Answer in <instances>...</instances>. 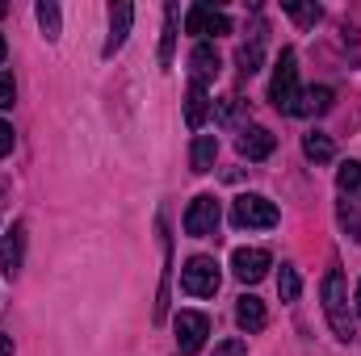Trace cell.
I'll return each instance as SVG.
<instances>
[{
  "label": "cell",
  "mask_w": 361,
  "mask_h": 356,
  "mask_svg": "<svg viewBox=\"0 0 361 356\" xmlns=\"http://www.w3.org/2000/svg\"><path fill=\"white\" fill-rule=\"evenodd\" d=\"M324 314H328V323H332V331H336V340H353L357 331H353V314H349V289H345V272L341 268H328V276H324Z\"/></svg>",
  "instance_id": "cell-1"
},
{
  "label": "cell",
  "mask_w": 361,
  "mask_h": 356,
  "mask_svg": "<svg viewBox=\"0 0 361 356\" xmlns=\"http://www.w3.org/2000/svg\"><path fill=\"white\" fill-rule=\"evenodd\" d=\"M277 218H281L277 205L261 193H244V197L231 201V222L240 231H269V227H277Z\"/></svg>",
  "instance_id": "cell-2"
},
{
  "label": "cell",
  "mask_w": 361,
  "mask_h": 356,
  "mask_svg": "<svg viewBox=\"0 0 361 356\" xmlns=\"http://www.w3.org/2000/svg\"><path fill=\"white\" fill-rule=\"evenodd\" d=\"M269 101L281 113H290L294 101H298V59H294V51H281V59H277V68H273Z\"/></svg>",
  "instance_id": "cell-3"
},
{
  "label": "cell",
  "mask_w": 361,
  "mask_h": 356,
  "mask_svg": "<svg viewBox=\"0 0 361 356\" xmlns=\"http://www.w3.org/2000/svg\"><path fill=\"white\" fill-rule=\"evenodd\" d=\"M180 289L189 298H214L219 293V265L210 256H193L180 268Z\"/></svg>",
  "instance_id": "cell-4"
},
{
  "label": "cell",
  "mask_w": 361,
  "mask_h": 356,
  "mask_svg": "<svg viewBox=\"0 0 361 356\" xmlns=\"http://www.w3.org/2000/svg\"><path fill=\"white\" fill-rule=\"evenodd\" d=\"M219 218H223L219 197L202 193V197H193V201H189V210H185V235L206 239V235H214V231H219Z\"/></svg>",
  "instance_id": "cell-5"
},
{
  "label": "cell",
  "mask_w": 361,
  "mask_h": 356,
  "mask_svg": "<svg viewBox=\"0 0 361 356\" xmlns=\"http://www.w3.org/2000/svg\"><path fill=\"white\" fill-rule=\"evenodd\" d=\"M206 336H210V319L197 314V310H180L177 314V348H180V356L202 352Z\"/></svg>",
  "instance_id": "cell-6"
},
{
  "label": "cell",
  "mask_w": 361,
  "mask_h": 356,
  "mask_svg": "<svg viewBox=\"0 0 361 356\" xmlns=\"http://www.w3.org/2000/svg\"><path fill=\"white\" fill-rule=\"evenodd\" d=\"M269 268H273V256L265 248H235V256H231V272H235V281H244V285L265 281Z\"/></svg>",
  "instance_id": "cell-7"
},
{
  "label": "cell",
  "mask_w": 361,
  "mask_h": 356,
  "mask_svg": "<svg viewBox=\"0 0 361 356\" xmlns=\"http://www.w3.org/2000/svg\"><path fill=\"white\" fill-rule=\"evenodd\" d=\"M185 30L189 34H197V38H206V34H231V21H227V13H219V8H210V4H193L189 13H185Z\"/></svg>",
  "instance_id": "cell-8"
},
{
  "label": "cell",
  "mask_w": 361,
  "mask_h": 356,
  "mask_svg": "<svg viewBox=\"0 0 361 356\" xmlns=\"http://www.w3.org/2000/svg\"><path fill=\"white\" fill-rule=\"evenodd\" d=\"M21 265H25V222H13L4 231V243H0V268L8 276H17Z\"/></svg>",
  "instance_id": "cell-9"
},
{
  "label": "cell",
  "mask_w": 361,
  "mask_h": 356,
  "mask_svg": "<svg viewBox=\"0 0 361 356\" xmlns=\"http://www.w3.org/2000/svg\"><path fill=\"white\" fill-rule=\"evenodd\" d=\"M130 21H135V4L118 0V4L109 8V38H105V46H101L105 59H109L114 51H122V42H126V34H130Z\"/></svg>",
  "instance_id": "cell-10"
},
{
  "label": "cell",
  "mask_w": 361,
  "mask_h": 356,
  "mask_svg": "<svg viewBox=\"0 0 361 356\" xmlns=\"http://www.w3.org/2000/svg\"><path fill=\"white\" fill-rule=\"evenodd\" d=\"M235 147H240L244 160H269L273 147H277V139H273L265 126H244L240 139H235Z\"/></svg>",
  "instance_id": "cell-11"
},
{
  "label": "cell",
  "mask_w": 361,
  "mask_h": 356,
  "mask_svg": "<svg viewBox=\"0 0 361 356\" xmlns=\"http://www.w3.org/2000/svg\"><path fill=\"white\" fill-rule=\"evenodd\" d=\"M332 101H336V92L328 89V84H311V89L298 92V101H294V117H319V113H328L332 109Z\"/></svg>",
  "instance_id": "cell-12"
},
{
  "label": "cell",
  "mask_w": 361,
  "mask_h": 356,
  "mask_svg": "<svg viewBox=\"0 0 361 356\" xmlns=\"http://www.w3.org/2000/svg\"><path fill=\"white\" fill-rule=\"evenodd\" d=\"M189 68H193V84H202V89H206V84L219 76V68H223V63H219V51H214L210 42H197V46L189 51Z\"/></svg>",
  "instance_id": "cell-13"
},
{
  "label": "cell",
  "mask_w": 361,
  "mask_h": 356,
  "mask_svg": "<svg viewBox=\"0 0 361 356\" xmlns=\"http://www.w3.org/2000/svg\"><path fill=\"white\" fill-rule=\"evenodd\" d=\"M235 323H240V331H248V336L265 331V323H269L265 302H261V298H252V293H244V298L235 302Z\"/></svg>",
  "instance_id": "cell-14"
},
{
  "label": "cell",
  "mask_w": 361,
  "mask_h": 356,
  "mask_svg": "<svg viewBox=\"0 0 361 356\" xmlns=\"http://www.w3.org/2000/svg\"><path fill=\"white\" fill-rule=\"evenodd\" d=\"M206 117H210V96H206L202 84L189 80V92H185V122H189V130H202Z\"/></svg>",
  "instance_id": "cell-15"
},
{
  "label": "cell",
  "mask_w": 361,
  "mask_h": 356,
  "mask_svg": "<svg viewBox=\"0 0 361 356\" xmlns=\"http://www.w3.org/2000/svg\"><path fill=\"white\" fill-rule=\"evenodd\" d=\"M214 155H219V139H214V134H197V139H193V151H189L193 172H210V168H214Z\"/></svg>",
  "instance_id": "cell-16"
},
{
  "label": "cell",
  "mask_w": 361,
  "mask_h": 356,
  "mask_svg": "<svg viewBox=\"0 0 361 356\" xmlns=\"http://www.w3.org/2000/svg\"><path fill=\"white\" fill-rule=\"evenodd\" d=\"M302 151H307V160H315V164H328V160L336 155V143H332L328 134L311 130V134H302Z\"/></svg>",
  "instance_id": "cell-17"
},
{
  "label": "cell",
  "mask_w": 361,
  "mask_h": 356,
  "mask_svg": "<svg viewBox=\"0 0 361 356\" xmlns=\"http://www.w3.org/2000/svg\"><path fill=\"white\" fill-rule=\"evenodd\" d=\"M173 46H177V4L164 8V38H160V68L173 63Z\"/></svg>",
  "instance_id": "cell-18"
},
{
  "label": "cell",
  "mask_w": 361,
  "mask_h": 356,
  "mask_svg": "<svg viewBox=\"0 0 361 356\" xmlns=\"http://www.w3.org/2000/svg\"><path fill=\"white\" fill-rule=\"evenodd\" d=\"M34 13H38V25H42V34L55 42V38H59V25H63V17H59V4H55V0H38V8H34Z\"/></svg>",
  "instance_id": "cell-19"
},
{
  "label": "cell",
  "mask_w": 361,
  "mask_h": 356,
  "mask_svg": "<svg viewBox=\"0 0 361 356\" xmlns=\"http://www.w3.org/2000/svg\"><path fill=\"white\" fill-rule=\"evenodd\" d=\"M281 8H286V13H290V17H294L298 25H302V30L319 25V17H324V8H319V4H298V0H286Z\"/></svg>",
  "instance_id": "cell-20"
},
{
  "label": "cell",
  "mask_w": 361,
  "mask_h": 356,
  "mask_svg": "<svg viewBox=\"0 0 361 356\" xmlns=\"http://www.w3.org/2000/svg\"><path fill=\"white\" fill-rule=\"evenodd\" d=\"M261 55H265V51H261V38H252L248 46H240V55H235V63H240V72H244V76H252V72H261Z\"/></svg>",
  "instance_id": "cell-21"
},
{
  "label": "cell",
  "mask_w": 361,
  "mask_h": 356,
  "mask_svg": "<svg viewBox=\"0 0 361 356\" xmlns=\"http://www.w3.org/2000/svg\"><path fill=\"white\" fill-rule=\"evenodd\" d=\"M336 184H341V193H361V164L357 160H345V164H341Z\"/></svg>",
  "instance_id": "cell-22"
},
{
  "label": "cell",
  "mask_w": 361,
  "mask_h": 356,
  "mask_svg": "<svg viewBox=\"0 0 361 356\" xmlns=\"http://www.w3.org/2000/svg\"><path fill=\"white\" fill-rule=\"evenodd\" d=\"M298 289H302L298 272H294L290 265H281V272H277V293H281V302H294V298H298Z\"/></svg>",
  "instance_id": "cell-23"
},
{
  "label": "cell",
  "mask_w": 361,
  "mask_h": 356,
  "mask_svg": "<svg viewBox=\"0 0 361 356\" xmlns=\"http://www.w3.org/2000/svg\"><path fill=\"white\" fill-rule=\"evenodd\" d=\"M248 352V344L244 340H223L219 348H214V356H244Z\"/></svg>",
  "instance_id": "cell-24"
},
{
  "label": "cell",
  "mask_w": 361,
  "mask_h": 356,
  "mask_svg": "<svg viewBox=\"0 0 361 356\" xmlns=\"http://www.w3.org/2000/svg\"><path fill=\"white\" fill-rule=\"evenodd\" d=\"M13 96H17V89H13V76H0V109H8V105H13Z\"/></svg>",
  "instance_id": "cell-25"
},
{
  "label": "cell",
  "mask_w": 361,
  "mask_h": 356,
  "mask_svg": "<svg viewBox=\"0 0 361 356\" xmlns=\"http://www.w3.org/2000/svg\"><path fill=\"white\" fill-rule=\"evenodd\" d=\"M13 143H17V139H13V126L0 117V155H8V151H13Z\"/></svg>",
  "instance_id": "cell-26"
},
{
  "label": "cell",
  "mask_w": 361,
  "mask_h": 356,
  "mask_svg": "<svg viewBox=\"0 0 361 356\" xmlns=\"http://www.w3.org/2000/svg\"><path fill=\"white\" fill-rule=\"evenodd\" d=\"M341 222H345V227H353V231H357V239H361V218L353 214V205H349V201L341 205Z\"/></svg>",
  "instance_id": "cell-27"
},
{
  "label": "cell",
  "mask_w": 361,
  "mask_h": 356,
  "mask_svg": "<svg viewBox=\"0 0 361 356\" xmlns=\"http://www.w3.org/2000/svg\"><path fill=\"white\" fill-rule=\"evenodd\" d=\"M0 356H13V340H8L4 331H0Z\"/></svg>",
  "instance_id": "cell-28"
},
{
  "label": "cell",
  "mask_w": 361,
  "mask_h": 356,
  "mask_svg": "<svg viewBox=\"0 0 361 356\" xmlns=\"http://www.w3.org/2000/svg\"><path fill=\"white\" fill-rule=\"evenodd\" d=\"M353 302H357V319H361V281H357V298Z\"/></svg>",
  "instance_id": "cell-29"
},
{
  "label": "cell",
  "mask_w": 361,
  "mask_h": 356,
  "mask_svg": "<svg viewBox=\"0 0 361 356\" xmlns=\"http://www.w3.org/2000/svg\"><path fill=\"white\" fill-rule=\"evenodd\" d=\"M4 51H8V46H4V34H0V63H4Z\"/></svg>",
  "instance_id": "cell-30"
},
{
  "label": "cell",
  "mask_w": 361,
  "mask_h": 356,
  "mask_svg": "<svg viewBox=\"0 0 361 356\" xmlns=\"http://www.w3.org/2000/svg\"><path fill=\"white\" fill-rule=\"evenodd\" d=\"M4 13H8V8H4V4H0V17H4Z\"/></svg>",
  "instance_id": "cell-31"
}]
</instances>
